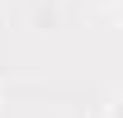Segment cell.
<instances>
[{
    "instance_id": "cell-1",
    "label": "cell",
    "mask_w": 123,
    "mask_h": 118,
    "mask_svg": "<svg viewBox=\"0 0 123 118\" xmlns=\"http://www.w3.org/2000/svg\"><path fill=\"white\" fill-rule=\"evenodd\" d=\"M118 118H123V109H118Z\"/></svg>"
}]
</instances>
